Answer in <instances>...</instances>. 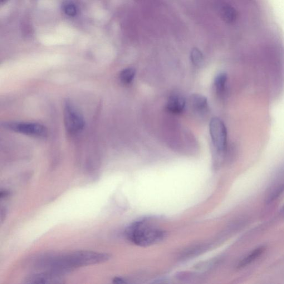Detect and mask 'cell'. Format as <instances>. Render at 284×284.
I'll list each match as a JSON object with an SVG mask.
<instances>
[{
    "label": "cell",
    "mask_w": 284,
    "mask_h": 284,
    "mask_svg": "<svg viewBox=\"0 0 284 284\" xmlns=\"http://www.w3.org/2000/svg\"><path fill=\"white\" fill-rule=\"evenodd\" d=\"M185 106L184 98L179 95L171 96L166 102V109L174 114H180L184 110Z\"/></svg>",
    "instance_id": "8"
},
{
    "label": "cell",
    "mask_w": 284,
    "mask_h": 284,
    "mask_svg": "<svg viewBox=\"0 0 284 284\" xmlns=\"http://www.w3.org/2000/svg\"><path fill=\"white\" fill-rule=\"evenodd\" d=\"M5 1H6V0H1V2H3Z\"/></svg>",
    "instance_id": "18"
},
{
    "label": "cell",
    "mask_w": 284,
    "mask_h": 284,
    "mask_svg": "<svg viewBox=\"0 0 284 284\" xmlns=\"http://www.w3.org/2000/svg\"><path fill=\"white\" fill-rule=\"evenodd\" d=\"M281 214H282V216L284 218V206L282 210Z\"/></svg>",
    "instance_id": "17"
},
{
    "label": "cell",
    "mask_w": 284,
    "mask_h": 284,
    "mask_svg": "<svg viewBox=\"0 0 284 284\" xmlns=\"http://www.w3.org/2000/svg\"><path fill=\"white\" fill-rule=\"evenodd\" d=\"M65 124L66 129L70 134H75L81 131L85 126V122L70 102H66L64 109Z\"/></svg>",
    "instance_id": "5"
},
{
    "label": "cell",
    "mask_w": 284,
    "mask_h": 284,
    "mask_svg": "<svg viewBox=\"0 0 284 284\" xmlns=\"http://www.w3.org/2000/svg\"><path fill=\"white\" fill-rule=\"evenodd\" d=\"M209 130L214 148L216 149L219 154H222L227 147L226 127L221 120L213 118L210 121Z\"/></svg>",
    "instance_id": "3"
},
{
    "label": "cell",
    "mask_w": 284,
    "mask_h": 284,
    "mask_svg": "<svg viewBox=\"0 0 284 284\" xmlns=\"http://www.w3.org/2000/svg\"><path fill=\"white\" fill-rule=\"evenodd\" d=\"M190 103L193 109L198 112H203L208 109L206 98L200 95H193L190 98Z\"/></svg>",
    "instance_id": "10"
},
{
    "label": "cell",
    "mask_w": 284,
    "mask_h": 284,
    "mask_svg": "<svg viewBox=\"0 0 284 284\" xmlns=\"http://www.w3.org/2000/svg\"><path fill=\"white\" fill-rule=\"evenodd\" d=\"M219 262L218 259H213L211 260L198 264L197 266H195V269L201 272H208L216 267Z\"/></svg>",
    "instance_id": "14"
},
{
    "label": "cell",
    "mask_w": 284,
    "mask_h": 284,
    "mask_svg": "<svg viewBox=\"0 0 284 284\" xmlns=\"http://www.w3.org/2000/svg\"><path fill=\"white\" fill-rule=\"evenodd\" d=\"M63 9L68 16L73 17L76 15L77 9L74 3L66 1L63 4Z\"/></svg>",
    "instance_id": "16"
},
{
    "label": "cell",
    "mask_w": 284,
    "mask_h": 284,
    "mask_svg": "<svg viewBox=\"0 0 284 284\" xmlns=\"http://www.w3.org/2000/svg\"><path fill=\"white\" fill-rule=\"evenodd\" d=\"M227 81L226 73H220L215 78L214 86L219 94H223L225 90V86Z\"/></svg>",
    "instance_id": "12"
},
{
    "label": "cell",
    "mask_w": 284,
    "mask_h": 284,
    "mask_svg": "<svg viewBox=\"0 0 284 284\" xmlns=\"http://www.w3.org/2000/svg\"><path fill=\"white\" fill-rule=\"evenodd\" d=\"M284 192V179L278 180L268 191L266 199L267 204L275 201Z\"/></svg>",
    "instance_id": "9"
},
{
    "label": "cell",
    "mask_w": 284,
    "mask_h": 284,
    "mask_svg": "<svg viewBox=\"0 0 284 284\" xmlns=\"http://www.w3.org/2000/svg\"><path fill=\"white\" fill-rule=\"evenodd\" d=\"M265 248L263 247L258 248L251 253L248 255L247 256L242 259L241 262L238 264L237 268L242 269L246 267L249 264H251L253 262L256 260L259 257H260L265 251Z\"/></svg>",
    "instance_id": "11"
},
{
    "label": "cell",
    "mask_w": 284,
    "mask_h": 284,
    "mask_svg": "<svg viewBox=\"0 0 284 284\" xmlns=\"http://www.w3.org/2000/svg\"><path fill=\"white\" fill-rule=\"evenodd\" d=\"M126 236L131 243L140 247H148L158 243L164 238L165 233L146 221L135 222L127 228Z\"/></svg>",
    "instance_id": "2"
},
{
    "label": "cell",
    "mask_w": 284,
    "mask_h": 284,
    "mask_svg": "<svg viewBox=\"0 0 284 284\" xmlns=\"http://www.w3.org/2000/svg\"><path fill=\"white\" fill-rule=\"evenodd\" d=\"M218 11L220 16L223 20L228 23H233L237 20L238 13L234 7L225 2L218 4Z\"/></svg>",
    "instance_id": "7"
},
{
    "label": "cell",
    "mask_w": 284,
    "mask_h": 284,
    "mask_svg": "<svg viewBox=\"0 0 284 284\" xmlns=\"http://www.w3.org/2000/svg\"><path fill=\"white\" fill-rule=\"evenodd\" d=\"M4 128L17 133L35 137H45L47 135L46 127L37 123L25 122H8L3 125Z\"/></svg>",
    "instance_id": "4"
},
{
    "label": "cell",
    "mask_w": 284,
    "mask_h": 284,
    "mask_svg": "<svg viewBox=\"0 0 284 284\" xmlns=\"http://www.w3.org/2000/svg\"><path fill=\"white\" fill-rule=\"evenodd\" d=\"M190 58L194 65L199 66L203 62V55L198 48H194L191 52Z\"/></svg>",
    "instance_id": "15"
},
{
    "label": "cell",
    "mask_w": 284,
    "mask_h": 284,
    "mask_svg": "<svg viewBox=\"0 0 284 284\" xmlns=\"http://www.w3.org/2000/svg\"><path fill=\"white\" fill-rule=\"evenodd\" d=\"M136 71L133 68H127L122 71L120 75L121 82L125 84H130L134 80Z\"/></svg>",
    "instance_id": "13"
},
{
    "label": "cell",
    "mask_w": 284,
    "mask_h": 284,
    "mask_svg": "<svg viewBox=\"0 0 284 284\" xmlns=\"http://www.w3.org/2000/svg\"><path fill=\"white\" fill-rule=\"evenodd\" d=\"M211 248L209 244H199L194 246H190L179 254L178 259L180 261L189 260V259L194 258L199 255L207 252Z\"/></svg>",
    "instance_id": "6"
},
{
    "label": "cell",
    "mask_w": 284,
    "mask_h": 284,
    "mask_svg": "<svg viewBox=\"0 0 284 284\" xmlns=\"http://www.w3.org/2000/svg\"><path fill=\"white\" fill-rule=\"evenodd\" d=\"M110 258L106 253L81 251L42 255L31 262L33 268L62 277L77 268L104 263Z\"/></svg>",
    "instance_id": "1"
}]
</instances>
